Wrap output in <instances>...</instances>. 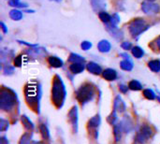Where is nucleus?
Listing matches in <instances>:
<instances>
[{
    "label": "nucleus",
    "mask_w": 160,
    "mask_h": 144,
    "mask_svg": "<svg viewBox=\"0 0 160 144\" xmlns=\"http://www.w3.org/2000/svg\"><path fill=\"white\" fill-rule=\"evenodd\" d=\"M149 28V25L142 19H136L129 24V32L133 37H139L142 33Z\"/></svg>",
    "instance_id": "f257e3e1"
},
{
    "label": "nucleus",
    "mask_w": 160,
    "mask_h": 144,
    "mask_svg": "<svg viewBox=\"0 0 160 144\" xmlns=\"http://www.w3.org/2000/svg\"><path fill=\"white\" fill-rule=\"evenodd\" d=\"M142 9L143 10V12H145L146 14H156L158 12H159L160 7L158 4L152 3L150 1H145L142 4Z\"/></svg>",
    "instance_id": "f03ea898"
},
{
    "label": "nucleus",
    "mask_w": 160,
    "mask_h": 144,
    "mask_svg": "<svg viewBox=\"0 0 160 144\" xmlns=\"http://www.w3.org/2000/svg\"><path fill=\"white\" fill-rule=\"evenodd\" d=\"M98 49L102 52H107L111 50V44L108 40H101L98 43Z\"/></svg>",
    "instance_id": "7ed1b4c3"
},
{
    "label": "nucleus",
    "mask_w": 160,
    "mask_h": 144,
    "mask_svg": "<svg viewBox=\"0 0 160 144\" xmlns=\"http://www.w3.org/2000/svg\"><path fill=\"white\" fill-rule=\"evenodd\" d=\"M103 76L108 81H113L116 78V72L112 69H106L103 73Z\"/></svg>",
    "instance_id": "20e7f679"
},
{
    "label": "nucleus",
    "mask_w": 160,
    "mask_h": 144,
    "mask_svg": "<svg viewBox=\"0 0 160 144\" xmlns=\"http://www.w3.org/2000/svg\"><path fill=\"white\" fill-rule=\"evenodd\" d=\"M48 61H49L50 65H51V66H52V67H61L63 66V62H62V60H60L59 58L54 57V56L50 57Z\"/></svg>",
    "instance_id": "39448f33"
},
{
    "label": "nucleus",
    "mask_w": 160,
    "mask_h": 144,
    "mask_svg": "<svg viewBox=\"0 0 160 144\" xmlns=\"http://www.w3.org/2000/svg\"><path fill=\"white\" fill-rule=\"evenodd\" d=\"M9 16L14 21H19L22 18V13L18 9H12L9 12Z\"/></svg>",
    "instance_id": "423d86ee"
},
{
    "label": "nucleus",
    "mask_w": 160,
    "mask_h": 144,
    "mask_svg": "<svg viewBox=\"0 0 160 144\" xmlns=\"http://www.w3.org/2000/svg\"><path fill=\"white\" fill-rule=\"evenodd\" d=\"M88 70L94 74H99L101 72V68L98 65L95 64V63H89L88 64Z\"/></svg>",
    "instance_id": "0eeeda50"
},
{
    "label": "nucleus",
    "mask_w": 160,
    "mask_h": 144,
    "mask_svg": "<svg viewBox=\"0 0 160 144\" xmlns=\"http://www.w3.org/2000/svg\"><path fill=\"white\" fill-rule=\"evenodd\" d=\"M84 67L82 63H74L70 66V70L74 73H80L83 70Z\"/></svg>",
    "instance_id": "6e6552de"
},
{
    "label": "nucleus",
    "mask_w": 160,
    "mask_h": 144,
    "mask_svg": "<svg viewBox=\"0 0 160 144\" xmlns=\"http://www.w3.org/2000/svg\"><path fill=\"white\" fill-rule=\"evenodd\" d=\"M149 67H150V68H151L153 71H156V72L159 71L160 70V61H158V60H154V61H151V62L149 63Z\"/></svg>",
    "instance_id": "1a4fd4ad"
},
{
    "label": "nucleus",
    "mask_w": 160,
    "mask_h": 144,
    "mask_svg": "<svg viewBox=\"0 0 160 144\" xmlns=\"http://www.w3.org/2000/svg\"><path fill=\"white\" fill-rule=\"evenodd\" d=\"M98 17H99V19L102 21V22H111V16H110V14H108L107 12H105V11H101V12H99V14H98Z\"/></svg>",
    "instance_id": "9d476101"
},
{
    "label": "nucleus",
    "mask_w": 160,
    "mask_h": 144,
    "mask_svg": "<svg viewBox=\"0 0 160 144\" xmlns=\"http://www.w3.org/2000/svg\"><path fill=\"white\" fill-rule=\"evenodd\" d=\"M132 53H133V55L135 56V57H137V58H141L142 55H143V51H142V48H140V47H134L133 49H132Z\"/></svg>",
    "instance_id": "9b49d317"
},
{
    "label": "nucleus",
    "mask_w": 160,
    "mask_h": 144,
    "mask_svg": "<svg viewBox=\"0 0 160 144\" xmlns=\"http://www.w3.org/2000/svg\"><path fill=\"white\" fill-rule=\"evenodd\" d=\"M121 67H122V68L125 69V70H130V69H132L133 65H132V63H131L130 61L125 60V61H123V62L121 63Z\"/></svg>",
    "instance_id": "f8f14e48"
},
{
    "label": "nucleus",
    "mask_w": 160,
    "mask_h": 144,
    "mask_svg": "<svg viewBox=\"0 0 160 144\" xmlns=\"http://www.w3.org/2000/svg\"><path fill=\"white\" fill-rule=\"evenodd\" d=\"M9 5L12 7H26L27 5L24 3H21L20 0H10L9 1Z\"/></svg>",
    "instance_id": "ddd939ff"
},
{
    "label": "nucleus",
    "mask_w": 160,
    "mask_h": 144,
    "mask_svg": "<svg viewBox=\"0 0 160 144\" xmlns=\"http://www.w3.org/2000/svg\"><path fill=\"white\" fill-rule=\"evenodd\" d=\"M141 84L140 82H138L137 81H132L130 83H129V88L132 89V90H140L141 89Z\"/></svg>",
    "instance_id": "4468645a"
},
{
    "label": "nucleus",
    "mask_w": 160,
    "mask_h": 144,
    "mask_svg": "<svg viewBox=\"0 0 160 144\" xmlns=\"http://www.w3.org/2000/svg\"><path fill=\"white\" fill-rule=\"evenodd\" d=\"M120 22V17L118 16V14H114V15H112V18H111V24H112V25H117L118 23Z\"/></svg>",
    "instance_id": "2eb2a0df"
},
{
    "label": "nucleus",
    "mask_w": 160,
    "mask_h": 144,
    "mask_svg": "<svg viewBox=\"0 0 160 144\" xmlns=\"http://www.w3.org/2000/svg\"><path fill=\"white\" fill-rule=\"evenodd\" d=\"M69 60H70V61H74L75 63H79V62H82V61H83V59H82L81 56L77 55V54H71V55H70V58H69Z\"/></svg>",
    "instance_id": "dca6fc26"
},
{
    "label": "nucleus",
    "mask_w": 160,
    "mask_h": 144,
    "mask_svg": "<svg viewBox=\"0 0 160 144\" xmlns=\"http://www.w3.org/2000/svg\"><path fill=\"white\" fill-rule=\"evenodd\" d=\"M91 47H92V43L89 42V41H83V42L82 43V50H84V51L89 50Z\"/></svg>",
    "instance_id": "f3484780"
},
{
    "label": "nucleus",
    "mask_w": 160,
    "mask_h": 144,
    "mask_svg": "<svg viewBox=\"0 0 160 144\" xmlns=\"http://www.w3.org/2000/svg\"><path fill=\"white\" fill-rule=\"evenodd\" d=\"M144 95H145V97H147L148 98H151V99H153V98L155 97L154 93H153L152 91H150V90H146V91L144 92Z\"/></svg>",
    "instance_id": "a211bd4d"
},
{
    "label": "nucleus",
    "mask_w": 160,
    "mask_h": 144,
    "mask_svg": "<svg viewBox=\"0 0 160 144\" xmlns=\"http://www.w3.org/2000/svg\"><path fill=\"white\" fill-rule=\"evenodd\" d=\"M122 47L125 49V50H129L131 48V43L130 42H124L122 44Z\"/></svg>",
    "instance_id": "6ab92c4d"
},
{
    "label": "nucleus",
    "mask_w": 160,
    "mask_h": 144,
    "mask_svg": "<svg viewBox=\"0 0 160 144\" xmlns=\"http://www.w3.org/2000/svg\"><path fill=\"white\" fill-rule=\"evenodd\" d=\"M0 24H1V26H2V30H3V32H4V33H7V32H8V30H7V28H6L5 24H4L3 22H1Z\"/></svg>",
    "instance_id": "aec40b11"
},
{
    "label": "nucleus",
    "mask_w": 160,
    "mask_h": 144,
    "mask_svg": "<svg viewBox=\"0 0 160 144\" xmlns=\"http://www.w3.org/2000/svg\"><path fill=\"white\" fill-rule=\"evenodd\" d=\"M156 43H157L158 47V48L160 49V37H158V39H157V42H156Z\"/></svg>",
    "instance_id": "412c9836"
},
{
    "label": "nucleus",
    "mask_w": 160,
    "mask_h": 144,
    "mask_svg": "<svg viewBox=\"0 0 160 144\" xmlns=\"http://www.w3.org/2000/svg\"><path fill=\"white\" fill-rule=\"evenodd\" d=\"M147 1H150V2H153V1H155V0H147Z\"/></svg>",
    "instance_id": "4be33fe9"
},
{
    "label": "nucleus",
    "mask_w": 160,
    "mask_h": 144,
    "mask_svg": "<svg viewBox=\"0 0 160 144\" xmlns=\"http://www.w3.org/2000/svg\"><path fill=\"white\" fill-rule=\"evenodd\" d=\"M54 1H56V2H60L61 0H54Z\"/></svg>",
    "instance_id": "5701e85b"
}]
</instances>
